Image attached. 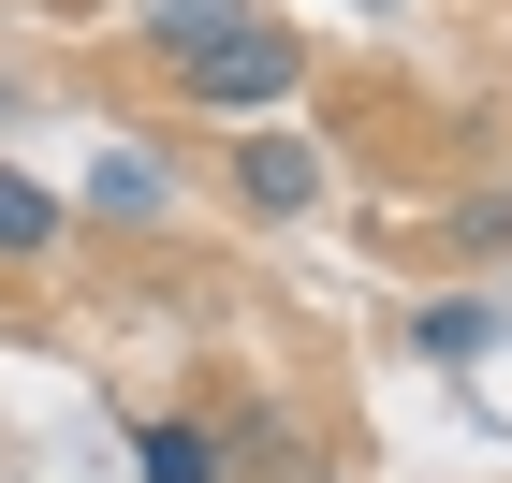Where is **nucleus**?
Wrapping results in <instances>:
<instances>
[{"label":"nucleus","mask_w":512,"mask_h":483,"mask_svg":"<svg viewBox=\"0 0 512 483\" xmlns=\"http://www.w3.org/2000/svg\"><path fill=\"white\" fill-rule=\"evenodd\" d=\"M147 30H161V59L191 74V103H205V118H249V103H293V74H308V59H293L278 30H249L235 0H161Z\"/></svg>","instance_id":"obj_1"},{"label":"nucleus","mask_w":512,"mask_h":483,"mask_svg":"<svg viewBox=\"0 0 512 483\" xmlns=\"http://www.w3.org/2000/svg\"><path fill=\"white\" fill-rule=\"evenodd\" d=\"M30 249H59V191L0 176V264H30Z\"/></svg>","instance_id":"obj_2"},{"label":"nucleus","mask_w":512,"mask_h":483,"mask_svg":"<svg viewBox=\"0 0 512 483\" xmlns=\"http://www.w3.org/2000/svg\"><path fill=\"white\" fill-rule=\"evenodd\" d=\"M322 191V161L293 147V132H264V147H249V205H308Z\"/></svg>","instance_id":"obj_3"},{"label":"nucleus","mask_w":512,"mask_h":483,"mask_svg":"<svg viewBox=\"0 0 512 483\" xmlns=\"http://www.w3.org/2000/svg\"><path fill=\"white\" fill-rule=\"evenodd\" d=\"M147 483H220V440L205 425H147Z\"/></svg>","instance_id":"obj_4"},{"label":"nucleus","mask_w":512,"mask_h":483,"mask_svg":"<svg viewBox=\"0 0 512 483\" xmlns=\"http://www.w3.org/2000/svg\"><path fill=\"white\" fill-rule=\"evenodd\" d=\"M483 337H498V322H483V308H425V352H439V366H469Z\"/></svg>","instance_id":"obj_5"}]
</instances>
